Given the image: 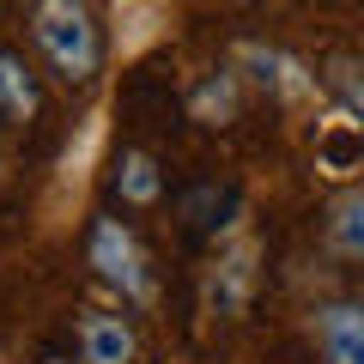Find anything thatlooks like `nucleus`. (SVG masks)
I'll list each match as a JSON object with an SVG mask.
<instances>
[{"mask_svg":"<svg viewBox=\"0 0 364 364\" xmlns=\"http://www.w3.org/2000/svg\"><path fill=\"white\" fill-rule=\"evenodd\" d=\"M31 37H37L43 61L55 67V79H67V85H85L104 67V37H97V18L85 0H37Z\"/></svg>","mask_w":364,"mask_h":364,"instance_id":"nucleus-1","label":"nucleus"},{"mask_svg":"<svg viewBox=\"0 0 364 364\" xmlns=\"http://www.w3.org/2000/svg\"><path fill=\"white\" fill-rule=\"evenodd\" d=\"M85 255H91V267H97V279H104L109 291H122V304H140L146 310V304L158 298L152 267H146V249H140V237H134L122 219H97L91 225Z\"/></svg>","mask_w":364,"mask_h":364,"instance_id":"nucleus-2","label":"nucleus"},{"mask_svg":"<svg viewBox=\"0 0 364 364\" xmlns=\"http://www.w3.org/2000/svg\"><path fill=\"white\" fill-rule=\"evenodd\" d=\"M231 67L249 79V85H261L267 97H279V104H310L316 97V73L298 61V55L273 49V43H237Z\"/></svg>","mask_w":364,"mask_h":364,"instance_id":"nucleus-3","label":"nucleus"},{"mask_svg":"<svg viewBox=\"0 0 364 364\" xmlns=\"http://www.w3.org/2000/svg\"><path fill=\"white\" fill-rule=\"evenodd\" d=\"M255 237H237L231 249H219V261L207 267V286H200V304H207V316H243L249 291H255Z\"/></svg>","mask_w":364,"mask_h":364,"instance_id":"nucleus-4","label":"nucleus"},{"mask_svg":"<svg viewBox=\"0 0 364 364\" xmlns=\"http://www.w3.org/2000/svg\"><path fill=\"white\" fill-rule=\"evenodd\" d=\"M316 346H322V364H364V298L352 304H322L310 322Z\"/></svg>","mask_w":364,"mask_h":364,"instance_id":"nucleus-5","label":"nucleus"},{"mask_svg":"<svg viewBox=\"0 0 364 364\" xmlns=\"http://www.w3.org/2000/svg\"><path fill=\"white\" fill-rule=\"evenodd\" d=\"M79 358L85 364H134V328L116 310H85L79 316Z\"/></svg>","mask_w":364,"mask_h":364,"instance_id":"nucleus-6","label":"nucleus"},{"mask_svg":"<svg viewBox=\"0 0 364 364\" xmlns=\"http://www.w3.org/2000/svg\"><path fill=\"white\" fill-rule=\"evenodd\" d=\"M237 109H243V73L237 67H225V73H207L195 85V97H188V116L207 122V128H225V122H237Z\"/></svg>","mask_w":364,"mask_h":364,"instance_id":"nucleus-7","label":"nucleus"},{"mask_svg":"<svg viewBox=\"0 0 364 364\" xmlns=\"http://www.w3.org/2000/svg\"><path fill=\"white\" fill-rule=\"evenodd\" d=\"M116 195L128 200V207H158V195H164V176H158V158L152 152H122L116 158Z\"/></svg>","mask_w":364,"mask_h":364,"instance_id":"nucleus-8","label":"nucleus"},{"mask_svg":"<svg viewBox=\"0 0 364 364\" xmlns=\"http://www.w3.org/2000/svg\"><path fill=\"white\" fill-rule=\"evenodd\" d=\"M328 249L346 261H364V188H352L328 207Z\"/></svg>","mask_w":364,"mask_h":364,"instance_id":"nucleus-9","label":"nucleus"},{"mask_svg":"<svg viewBox=\"0 0 364 364\" xmlns=\"http://www.w3.org/2000/svg\"><path fill=\"white\" fill-rule=\"evenodd\" d=\"M37 116V85H31L25 61L18 55H0V122H31Z\"/></svg>","mask_w":364,"mask_h":364,"instance_id":"nucleus-10","label":"nucleus"},{"mask_svg":"<svg viewBox=\"0 0 364 364\" xmlns=\"http://www.w3.org/2000/svg\"><path fill=\"white\" fill-rule=\"evenodd\" d=\"M328 73H334V91H340V97H346L352 122H358V128H364V67H358V61H334V67H328Z\"/></svg>","mask_w":364,"mask_h":364,"instance_id":"nucleus-11","label":"nucleus"},{"mask_svg":"<svg viewBox=\"0 0 364 364\" xmlns=\"http://www.w3.org/2000/svg\"><path fill=\"white\" fill-rule=\"evenodd\" d=\"M43 364H73V358H43Z\"/></svg>","mask_w":364,"mask_h":364,"instance_id":"nucleus-12","label":"nucleus"}]
</instances>
